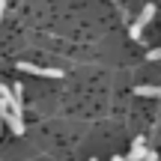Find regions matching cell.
Segmentation results:
<instances>
[{
	"label": "cell",
	"mask_w": 161,
	"mask_h": 161,
	"mask_svg": "<svg viewBox=\"0 0 161 161\" xmlns=\"http://www.w3.org/2000/svg\"><path fill=\"white\" fill-rule=\"evenodd\" d=\"M152 15H155V3H146V6H143V12H140V18L131 24V27H128V36L140 42V33H143V27L152 21Z\"/></svg>",
	"instance_id": "6da1fadb"
},
{
	"label": "cell",
	"mask_w": 161,
	"mask_h": 161,
	"mask_svg": "<svg viewBox=\"0 0 161 161\" xmlns=\"http://www.w3.org/2000/svg\"><path fill=\"white\" fill-rule=\"evenodd\" d=\"M21 72H30V75H42V78H63L60 69H42V66H33V63H18Z\"/></svg>",
	"instance_id": "7a4b0ae2"
},
{
	"label": "cell",
	"mask_w": 161,
	"mask_h": 161,
	"mask_svg": "<svg viewBox=\"0 0 161 161\" xmlns=\"http://www.w3.org/2000/svg\"><path fill=\"white\" fill-rule=\"evenodd\" d=\"M143 158H146V140H143V137H134L131 152L125 155V161H143Z\"/></svg>",
	"instance_id": "3957f363"
},
{
	"label": "cell",
	"mask_w": 161,
	"mask_h": 161,
	"mask_svg": "<svg viewBox=\"0 0 161 161\" xmlns=\"http://www.w3.org/2000/svg\"><path fill=\"white\" fill-rule=\"evenodd\" d=\"M21 108H24V96H21V84H15V90H12V102H9V114L21 116Z\"/></svg>",
	"instance_id": "277c9868"
},
{
	"label": "cell",
	"mask_w": 161,
	"mask_h": 161,
	"mask_svg": "<svg viewBox=\"0 0 161 161\" xmlns=\"http://www.w3.org/2000/svg\"><path fill=\"white\" fill-rule=\"evenodd\" d=\"M6 125H9V131L12 134H24V119H21V116H15V114H6Z\"/></svg>",
	"instance_id": "5b68a950"
},
{
	"label": "cell",
	"mask_w": 161,
	"mask_h": 161,
	"mask_svg": "<svg viewBox=\"0 0 161 161\" xmlns=\"http://www.w3.org/2000/svg\"><path fill=\"white\" fill-rule=\"evenodd\" d=\"M137 96H152V98H161V86H134Z\"/></svg>",
	"instance_id": "8992f818"
},
{
	"label": "cell",
	"mask_w": 161,
	"mask_h": 161,
	"mask_svg": "<svg viewBox=\"0 0 161 161\" xmlns=\"http://www.w3.org/2000/svg\"><path fill=\"white\" fill-rule=\"evenodd\" d=\"M146 60H149V63H155V60H161V48H152V51L146 54Z\"/></svg>",
	"instance_id": "52a82bcc"
},
{
	"label": "cell",
	"mask_w": 161,
	"mask_h": 161,
	"mask_svg": "<svg viewBox=\"0 0 161 161\" xmlns=\"http://www.w3.org/2000/svg\"><path fill=\"white\" fill-rule=\"evenodd\" d=\"M143 161H158V155H155L152 149H146V158H143Z\"/></svg>",
	"instance_id": "ba28073f"
},
{
	"label": "cell",
	"mask_w": 161,
	"mask_h": 161,
	"mask_svg": "<svg viewBox=\"0 0 161 161\" xmlns=\"http://www.w3.org/2000/svg\"><path fill=\"white\" fill-rule=\"evenodd\" d=\"M3 9H6V3H3V0H0V18H3Z\"/></svg>",
	"instance_id": "9c48e42d"
},
{
	"label": "cell",
	"mask_w": 161,
	"mask_h": 161,
	"mask_svg": "<svg viewBox=\"0 0 161 161\" xmlns=\"http://www.w3.org/2000/svg\"><path fill=\"white\" fill-rule=\"evenodd\" d=\"M110 161H125V158H122V155H114V158H110Z\"/></svg>",
	"instance_id": "30bf717a"
},
{
	"label": "cell",
	"mask_w": 161,
	"mask_h": 161,
	"mask_svg": "<svg viewBox=\"0 0 161 161\" xmlns=\"http://www.w3.org/2000/svg\"><path fill=\"white\" fill-rule=\"evenodd\" d=\"M0 131H3V119H0Z\"/></svg>",
	"instance_id": "8fae6325"
},
{
	"label": "cell",
	"mask_w": 161,
	"mask_h": 161,
	"mask_svg": "<svg viewBox=\"0 0 161 161\" xmlns=\"http://www.w3.org/2000/svg\"><path fill=\"white\" fill-rule=\"evenodd\" d=\"M90 161H96V158H90Z\"/></svg>",
	"instance_id": "7c38bea8"
}]
</instances>
